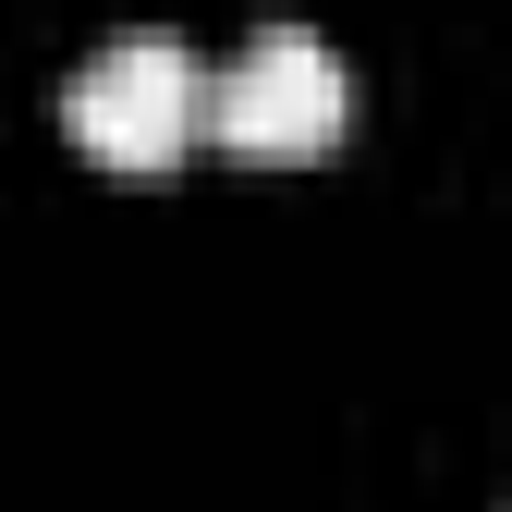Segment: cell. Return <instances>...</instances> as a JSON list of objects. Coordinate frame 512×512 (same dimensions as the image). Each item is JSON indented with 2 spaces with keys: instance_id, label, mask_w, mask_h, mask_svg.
<instances>
[{
  "instance_id": "obj_1",
  "label": "cell",
  "mask_w": 512,
  "mask_h": 512,
  "mask_svg": "<svg viewBox=\"0 0 512 512\" xmlns=\"http://www.w3.org/2000/svg\"><path fill=\"white\" fill-rule=\"evenodd\" d=\"M61 122H74V147L98 171H171L183 147L208 135V74L183 37H110L74 98H61Z\"/></svg>"
},
{
  "instance_id": "obj_2",
  "label": "cell",
  "mask_w": 512,
  "mask_h": 512,
  "mask_svg": "<svg viewBox=\"0 0 512 512\" xmlns=\"http://www.w3.org/2000/svg\"><path fill=\"white\" fill-rule=\"evenodd\" d=\"M342 122H354V74L305 25H256L244 61L208 86V135L232 159H317V147H342Z\"/></svg>"
}]
</instances>
